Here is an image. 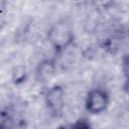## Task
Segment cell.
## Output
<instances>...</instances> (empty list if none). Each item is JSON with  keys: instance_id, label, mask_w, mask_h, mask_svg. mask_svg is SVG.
Instances as JSON below:
<instances>
[{"instance_id": "1", "label": "cell", "mask_w": 129, "mask_h": 129, "mask_svg": "<svg viewBox=\"0 0 129 129\" xmlns=\"http://www.w3.org/2000/svg\"><path fill=\"white\" fill-rule=\"evenodd\" d=\"M47 39L55 53H61L69 48L75 39L72 25L67 20L55 22L47 32Z\"/></svg>"}, {"instance_id": "2", "label": "cell", "mask_w": 129, "mask_h": 129, "mask_svg": "<svg viewBox=\"0 0 129 129\" xmlns=\"http://www.w3.org/2000/svg\"><path fill=\"white\" fill-rule=\"evenodd\" d=\"M110 103L109 93L103 88H94L91 89L85 99V108L86 110L93 115H99L107 110Z\"/></svg>"}, {"instance_id": "3", "label": "cell", "mask_w": 129, "mask_h": 129, "mask_svg": "<svg viewBox=\"0 0 129 129\" xmlns=\"http://www.w3.org/2000/svg\"><path fill=\"white\" fill-rule=\"evenodd\" d=\"M44 103L52 116L60 115L66 105V92L63 87L60 85L49 87L44 94Z\"/></svg>"}, {"instance_id": "4", "label": "cell", "mask_w": 129, "mask_h": 129, "mask_svg": "<svg viewBox=\"0 0 129 129\" xmlns=\"http://www.w3.org/2000/svg\"><path fill=\"white\" fill-rule=\"evenodd\" d=\"M54 71H55L54 62L51 59H45L38 64L36 74L38 79L41 80V82H45L53 76Z\"/></svg>"}, {"instance_id": "5", "label": "cell", "mask_w": 129, "mask_h": 129, "mask_svg": "<svg viewBox=\"0 0 129 129\" xmlns=\"http://www.w3.org/2000/svg\"><path fill=\"white\" fill-rule=\"evenodd\" d=\"M69 129H92V126L86 118H79L69 126Z\"/></svg>"}, {"instance_id": "6", "label": "cell", "mask_w": 129, "mask_h": 129, "mask_svg": "<svg viewBox=\"0 0 129 129\" xmlns=\"http://www.w3.org/2000/svg\"><path fill=\"white\" fill-rule=\"evenodd\" d=\"M122 72L124 74V77L129 82V53L123 56L122 59Z\"/></svg>"}, {"instance_id": "7", "label": "cell", "mask_w": 129, "mask_h": 129, "mask_svg": "<svg viewBox=\"0 0 129 129\" xmlns=\"http://www.w3.org/2000/svg\"><path fill=\"white\" fill-rule=\"evenodd\" d=\"M1 129H10V127L8 125H5V123L2 121V123H1Z\"/></svg>"}]
</instances>
